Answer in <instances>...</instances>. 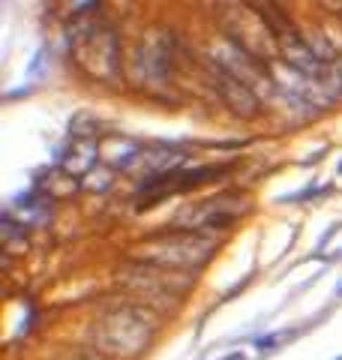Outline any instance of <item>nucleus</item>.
Returning a JSON list of instances; mask_svg holds the SVG:
<instances>
[{
  "label": "nucleus",
  "instance_id": "1",
  "mask_svg": "<svg viewBox=\"0 0 342 360\" xmlns=\"http://www.w3.org/2000/svg\"><path fill=\"white\" fill-rule=\"evenodd\" d=\"M151 342V324L144 321L141 312L135 309H118L108 312L99 321V345L102 352H118V354H139Z\"/></svg>",
  "mask_w": 342,
  "mask_h": 360
},
{
  "label": "nucleus",
  "instance_id": "2",
  "mask_svg": "<svg viewBox=\"0 0 342 360\" xmlns=\"http://www.w3.org/2000/svg\"><path fill=\"white\" fill-rule=\"evenodd\" d=\"M147 250H151L153 262L192 267V264H198L210 255L213 243L198 240V238H184V234H163V238H153L151 243H147Z\"/></svg>",
  "mask_w": 342,
  "mask_h": 360
},
{
  "label": "nucleus",
  "instance_id": "3",
  "mask_svg": "<svg viewBox=\"0 0 342 360\" xmlns=\"http://www.w3.org/2000/svg\"><path fill=\"white\" fill-rule=\"evenodd\" d=\"M213 87L220 90V96L237 111V115H255L258 99L249 94V87L237 75L228 72L225 66H216V70H213Z\"/></svg>",
  "mask_w": 342,
  "mask_h": 360
}]
</instances>
